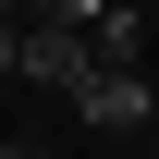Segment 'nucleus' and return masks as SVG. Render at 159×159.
I'll return each mask as SVG.
<instances>
[{
	"label": "nucleus",
	"instance_id": "f257e3e1",
	"mask_svg": "<svg viewBox=\"0 0 159 159\" xmlns=\"http://www.w3.org/2000/svg\"><path fill=\"white\" fill-rule=\"evenodd\" d=\"M12 74H37V86H61V98H86V74H98V37H86V25H25Z\"/></svg>",
	"mask_w": 159,
	"mask_h": 159
},
{
	"label": "nucleus",
	"instance_id": "f03ea898",
	"mask_svg": "<svg viewBox=\"0 0 159 159\" xmlns=\"http://www.w3.org/2000/svg\"><path fill=\"white\" fill-rule=\"evenodd\" d=\"M98 135H122V122H159V74H135V61H110V74H86V98H74Z\"/></svg>",
	"mask_w": 159,
	"mask_h": 159
},
{
	"label": "nucleus",
	"instance_id": "7ed1b4c3",
	"mask_svg": "<svg viewBox=\"0 0 159 159\" xmlns=\"http://www.w3.org/2000/svg\"><path fill=\"white\" fill-rule=\"evenodd\" d=\"M98 12H122V0H37V25H98Z\"/></svg>",
	"mask_w": 159,
	"mask_h": 159
},
{
	"label": "nucleus",
	"instance_id": "20e7f679",
	"mask_svg": "<svg viewBox=\"0 0 159 159\" xmlns=\"http://www.w3.org/2000/svg\"><path fill=\"white\" fill-rule=\"evenodd\" d=\"M12 49H25V25H12V0H0V74H12Z\"/></svg>",
	"mask_w": 159,
	"mask_h": 159
},
{
	"label": "nucleus",
	"instance_id": "39448f33",
	"mask_svg": "<svg viewBox=\"0 0 159 159\" xmlns=\"http://www.w3.org/2000/svg\"><path fill=\"white\" fill-rule=\"evenodd\" d=\"M0 159H37V147H12V135H0Z\"/></svg>",
	"mask_w": 159,
	"mask_h": 159
}]
</instances>
